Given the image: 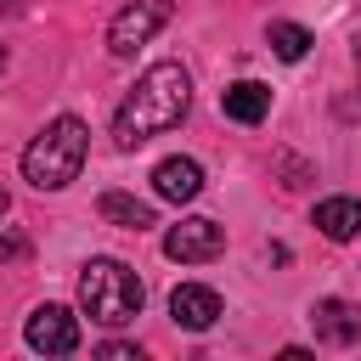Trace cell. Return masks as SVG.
Instances as JSON below:
<instances>
[{
  "instance_id": "20",
  "label": "cell",
  "mask_w": 361,
  "mask_h": 361,
  "mask_svg": "<svg viewBox=\"0 0 361 361\" xmlns=\"http://www.w3.org/2000/svg\"><path fill=\"white\" fill-rule=\"evenodd\" d=\"M0 214H6V192H0Z\"/></svg>"
},
{
  "instance_id": "13",
  "label": "cell",
  "mask_w": 361,
  "mask_h": 361,
  "mask_svg": "<svg viewBox=\"0 0 361 361\" xmlns=\"http://www.w3.org/2000/svg\"><path fill=\"white\" fill-rule=\"evenodd\" d=\"M265 45H271L282 62H305L316 39H310V28H305V23H271V28H265Z\"/></svg>"
},
{
  "instance_id": "7",
  "label": "cell",
  "mask_w": 361,
  "mask_h": 361,
  "mask_svg": "<svg viewBox=\"0 0 361 361\" xmlns=\"http://www.w3.org/2000/svg\"><path fill=\"white\" fill-rule=\"evenodd\" d=\"M220 293L214 288H203V282H180L175 293H169V316H175V327H186V333H209L214 322H220Z\"/></svg>"
},
{
  "instance_id": "15",
  "label": "cell",
  "mask_w": 361,
  "mask_h": 361,
  "mask_svg": "<svg viewBox=\"0 0 361 361\" xmlns=\"http://www.w3.org/2000/svg\"><path fill=\"white\" fill-rule=\"evenodd\" d=\"M96 355H102V361H141L135 344H96Z\"/></svg>"
},
{
  "instance_id": "11",
  "label": "cell",
  "mask_w": 361,
  "mask_h": 361,
  "mask_svg": "<svg viewBox=\"0 0 361 361\" xmlns=\"http://www.w3.org/2000/svg\"><path fill=\"white\" fill-rule=\"evenodd\" d=\"M316 231H322L327 243L361 237V197H322V203H316Z\"/></svg>"
},
{
  "instance_id": "1",
  "label": "cell",
  "mask_w": 361,
  "mask_h": 361,
  "mask_svg": "<svg viewBox=\"0 0 361 361\" xmlns=\"http://www.w3.org/2000/svg\"><path fill=\"white\" fill-rule=\"evenodd\" d=\"M186 107H192V73H186L180 62H152V68L130 85V96L118 102V113H113V141L130 152V147L175 130V124L186 118Z\"/></svg>"
},
{
  "instance_id": "8",
  "label": "cell",
  "mask_w": 361,
  "mask_h": 361,
  "mask_svg": "<svg viewBox=\"0 0 361 361\" xmlns=\"http://www.w3.org/2000/svg\"><path fill=\"white\" fill-rule=\"evenodd\" d=\"M310 327H316L322 344L350 350V344L361 338V310H355L350 299H316V305H310Z\"/></svg>"
},
{
  "instance_id": "6",
  "label": "cell",
  "mask_w": 361,
  "mask_h": 361,
  "mask_svg": "<svg viewBox=\"0 0 361 361\" xmlns=\"http://www.w3.org/2000/svg\"><path fill=\"white\" fill-rule=\"evenodd\" d=\"M23 338H28V350H39V355H73V350H79V316H73L68 305H39V310H28Z\"/></svg>"
},
{
  "instance_id": "3",
  "label": "cell",
  "mask_w": 361,
  "mask_h": 361,
  "mask_svg": "<svg viewBox=\"0 0 361 361\" xmlns=\"http://www.w3.org/2000/svg\"><path fill=\"white\" fill-rule=\"evenodd\" d=\"M141 299H147V288H141V276H135L124 259H90V265L79 271V305H85V316L102 322V327L135 322V316H141Z\"/></svg>"
},
{
  "instance_id": "18",
  "label": "cell",
  "mask_w": 361,
  "mask_h": 361,
  "mask_svg": "<svg viewBox=\"0 0 361 361\" xmlns=\"http://www.w3.org/2000/svg\"><path fill=\"white\" fill-rule=\"evenodd\" d=\"M355 68H361V39H355Z\"/></svg>"
},
{
  "instance_id": "10",
  "label": "cell",
  "mask_w": 361,
  "mask_h": 361,
  "mask_svg": "<svg viewBox=\"0 0 361 361\" xmlns=\"http://www.w3.org/2000/svg\"><path fill=\"white\" fill-rule=\"evenodd\" d=\"M220 113L237 118V124H259V118L271 113V85H259V79L226 85V90H220Z\"/></svg>"
},
{
  "instance_id": "12",
  "label": "cell",
  "mask_w": 361,
  "mask_h": 361,
  "mask_svg": "<svg viewBox=\"0 0 361 361\" xmlns=\"http://www.w3.org/2000/svg\"><path fill=\"white\" fill-rule=\"evenodd\" d=\"M96 214H102L107 226H124V231H147V226H152V203H141V197H130V192H102V197H96Z\"/></svg>"
},
{
  "instance_id": "5",
  "label": "cell",
  "mask_w": 361,
  "mask_h": 361,
  "mask_svg": "<svg viewBox=\"0 0 361 361\" xmlns=\"http://www.w3.org/2000/svg\"><path fill=\"white\" fill-rule=\"evenodd\" d=\"M164 254H169L175 265H209V259L226 254V226L209 220V214H192V220H180V226L164 237Z\"/></svg>"
},
{
  "instance_id": "17",
  "label": "cell",
  "mask_w": 361,
  "mask_h": 361,
  "mask_svg": "<svg viewBox=\"0 0 361 361\" xmlns=\"http://www.w3.org/2000/svg\"><path fill=\"white\" fill-rule=\"evenodd\" d=\"M0 11H23V0H0Z\"/></svg>"
},
{
  "instance_id": "4",
  "label": "cell",
  "mask_w": 361,
  "mask_h": 361,
  "mask_svg": "<svg viewBox=\"0 0 361 361\" xmlns=\"http://www.w3.org/2000/svg\"><path fill=\"white\" fill-rule=\"evenodd\" d=\"M169 11H175V0H130V6L107 23V51H113V56H135V51L169 23Z\"/></svg>"
},
{
  "instance_id": "9",
  "label": "cell",
  "mask_w": 361,
  "mask_h": 361,
  "mask_svg": "<svg viewBox=\"0 0 361 361\" xmlns=\"http://www.w3.org/2000/svg\"><path fill=\"white\" fill-rule=\"evenodd\" d=\"M152 192H158L164 203H192V197L203 192V164H197V158H164V164L152 169Z\"/></svg>"
},
{
  "instance_id": "2",
  "label": "cell",
  "mask_w": 361,
  "mask_h": 361,
  "mask_svg": "<svg viewBox=\"0 0 361 361\" xmlns=\"http://www.w3.org/2000/svg\"><path fill=\"white\" fill-rule=\"evenodd\" d=\"M85 152H90V130H85V118L62 113V118H51V124L23 147V180H28L34 192H62V186L79 180Z\"/></svg>"
},
{
  "instance_id": "14",
  "label": "cell",
  "mask_w": 361,
  "mask_h": 361,
  "mask_svg": "<svg viewBox=\"0 0 361 361\" xmlns=\"http://www.w3.org/2000/svg\"><path fill=\"white\" fill-rule=\"evenodd\" d=\"M276 175H282V186H305V180H316V175H310V164H305V158H293V152H276Z\"/></svg>"
},
{
  "instance_id": "16",
  "label": "cell",
  "mask_w": 361,
  "mask_h": 361,
  "mask_svg": "<svg viewBox=\"0 0 361 361\" xmlns=\"http://www.w3.org/2000/svg\"><path fill=\"white\" fill-rule=\"evenodd\" d=\"M23 254H28V237L6 231V237H0V259H23Z\"/></svg>"
},
{
  "instance_id": "19",
  "label": "cell",
  "mask_w": 361,
  "mask_h": 361,
  "mask_svg": "<svg viewBox=\"0 0 361 361\" xmlns=\"http://www.w3.org/2000/svg\"><path fill=\"white\" fill-rule=\"evenodd\" d=\"M0 73H6V45H0Z\"/></svg>"
}]
</instances>
